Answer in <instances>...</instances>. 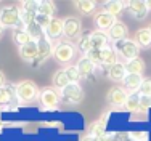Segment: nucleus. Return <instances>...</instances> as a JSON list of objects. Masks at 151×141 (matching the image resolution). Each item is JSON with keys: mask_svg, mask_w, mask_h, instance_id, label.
Segmentation results:
<instances>
[{"mask_svg": "<svg viewBox=\"0 0 151 141\" xmlns=\"http://www.w3.org/2000/svg\"><path fill=\"white\" fill-rule=\"evenodd\" d=\"M85 58L92 61L93 64H101V66H113L117 63V53L111 47H105L101 50H90L88 53H85Z\"/></svg>", "mask_w": 151, "mask_h": 141, "instance_id": "nucleus-1", "label": "nucleus"}, {"mask_svg": "<svg viewBox=\"0 0 151 141\" xmlns=\"http://www.w3.org/2000/svg\"><path fill=\"white\" fill-rule=\"evenodd\" d=\"M15 96L19 101H34L39 96V88L32 80H23L15 87Z\"/></svg>", "mask_w": 151, "mask_h": 141, "instance_id": "nucleus-2", "label": "nucleus"}, {"mask_svg": "<svg viewBox=\"0 0 151 141\" xmlns=\"http://www.w3.org/2000/svg\"><path fill=\"white\" fill-rule=\"evenodd\" d=\"M0 26L2 27H18L24 26L19 18V10L16 6H5L0 11Z\"/></svg>", "mask_w": 151, "mask_h": 141, "instance_id": "nucleus-3", "label": "nucleus"}, {"mask_svg": "<svg viewBox=\"0 0 151 141\" xmlns=\"http://www.w3.org/2000/svg\"><path fill=\"white\" fill-rule=\"evenodd\" d=\"M114 50H116V53H119V55L124 58V59L130 61V59H134V58L138 56L140 47L135 43V40H130V39H124V40L116 42V45H114Z\"/></svg>", "mask_w": 151, "mask_h": 141, "instance_id": "nucleus-4", "label": "nucleus"}, {"mask_svg": "<svg viewBox=\"0 0 151 141\" xmlns=\"http://www.w3.org/2000/svg\"><path fill=\"white\" fill-rule=\"evenodd\" d=\"M76 55V47L69 42H60L56 47H53V58L58 63H71Z\"/></svg>", "mask_w": 151, "mask_h": 141, "instance_id": "nucleus-5", "label": "nucleus"}, {"mask_svg": "<svg viewBox=\"0 0 151 141\" xmlns=\"http://www.w3.org/2000/svg\"><path fill=\"white\" fill-rule=\"evenodd\" d=\"M61 99L69 104H77L84 99V90L79 84H69L66 88L61 90Z\"/></svg>", "mask_w": 151, "mask_h": 141, "instance_id": "nucleus-6", "label": "nucleus"}, {"mask_svg": "<svg viewBox=\"0 0 151 141\" xmlns=\"http://www.w3.org/2000/svg\"><path fill=\"white\" fill-rule=\"evenodd\" d=\"M39 101H40L42 107H45V109H55L60 104L61 96L58 95V92L55 88H50L48 87V88H44L39 93Z\"/></svg>", "mask_w": 151, "mask_h": 141, "instance_id": "nucleus-7", "label": "nucleus"}, {"mask_svg": "<svg viewBox=\"0 0 151 141\" xmlns=\"http://www.w3.org/2000/svg\"><path fill=\"white\" fill-rule=\"evenodd\" d=\"M37 6H39V2H23L21 3L19 18H21V23H23L24 26H27V24H31L32 21H35Z\"/></svg>", "mask_w": 151, "mask_h": 141, "instance_id": "nucleus-8", "label": "nucleus"}, {"mask_svg": "<svg viewBox=\"0 0 151 141\" xmlns=\"http://www.w3.org/2000/svg\"><path fill=\"white\" fill-rule=\"evenodd\" d=\"M50 55H53L52 43H50V40L47 37L40 39V40L37 42V56H35V59H34V66H40Z\"/></svg>", "mask_w": 151, "mask_h": 141, "instance_id": "nucleus-9", "label": "nucleus"}, {"mask_svg": "<svg viewBox=\"0 0 151 141\" xmlns=\"http://www.w3.org/2000/svg\"><path fill=\"white\" fill-rule=\"evenodd\" d=\"M81 31H82V23L81 19L77 18H66L64 19V26H63V35L68 39H76L81 35Z\"/></svg>", "mask_w": 151, "mask_h": 141, "instance_id": "nucleus-10", "label": "nucleus"}, {"mask_svg": "<svg viewBox=\"0 0 151 141\" xmlns=\"http://www.w3.org/2000/svg\"><path fill=\"white\" fill-rule=\"evenodd\" d=\"M129 8H130L132 16L137 19H145L150 13V8L146 5L145 0H135V2H129Z\"/></svg>", "mask_w": 151, "mask_h": 141, "instance_id": "nucleus-11", "label": "nucleus"}, {"mask_svg": "<svg viewBox=\"0 0 151 141\" xmlns=\"http://www.w3.org/2000/svg\"><path fill=\"white\" fill-rule=\"evenodd\" d=\"M63 26H64V21L60 19V18H53L50 21V24L45 27V37L48 39H58L61 34H63Z\"/></svg>", "mask_w": 151, "mask_h": 141, "instance_id": "nucleus-12", "label": "nucleus"}, {"mask_svg": "<svg viewBox=\"0 0 151 141\" xmlns=\"http://www.w3.org/2000/svg\"><path fill=\"white\" fill-rule=\"evenodd\" d=\"M114 23H116V18L111 16V14L106 13V11H100L95 16V24H96V27H98V31H101V32L109 31V29L114 26Z\"/></svg>", "mask_w": 151, "mask_h": 141, "instance_id": "nucleus-13", "label": "nucleus"}, {"mask_svg": "<svg viewBox=\"0 0 151 141\" xmlns=\"http://www.w3.org/2000/svg\"><path fill=\"white\" fill-rule=\"evenodd\" d=\"M88 39H90V50H101L108 47V34L101 31H95L88 34Z\"/></svg>", "mask_w": 151, "mask_h": 141, "instance_id": "nucleus-14", "label": "nucleus"}, {"mask_svg": "<svg viewBox=\"0 0 151 141\" xmlns=\"http://www.w3.org/2000/svg\"><path fill=\"white\" fill-rule=\"evenodd\" d=\"M127 92L121 87H116V88H111L109 93H108V101H109L113 106H124L125 101H127Z\"/></svg>", "mask_w": 151, "mask_h": 141, "instance_id": "nucleus-15", "label": "nucleus"}, {"mask_svg": "<svg viewBox=\"0 0 151 141\" xmlns=\"http://www.w3.org/2000/svg\"><path fill=\"white\" fill-rule=\"evenodd\" d=\"M19 56L24 61H34L35 56H37V42L31 40L29 43L19 47Z\"/></svg>", "mask_w": 151, "mask_h": 141, "instance_id": "nucleus-16", "label": "nucleus"}, {"mask_svg": "<svg viewBox=\"0 0 151 141\" xmlns=\"http://www.w3.org/2000/svg\"><path fill=\"white\" fill-rule=\"evenodd\" d=\"M108 37H111L114 42H119V40L127 39V27H125V24L116 21V23H114V26L108 31Z\"/></svg>", "mask_w": 151, "mask_h": 141, "instance_id": "nucleus-17", "label": "nucleus"}, {"mask_svg": "<svg viewBox=\"0 0 151 141\" xmlns=\"http://www.w3.org/2000/svg\"><path fill=\"white\" fill-rule=\"evenodd\" d=\"M108 75H109V79H111V80H114V82H122L125 79V75H127L125 64L116 63V64H113V66H109V69H108Z\"/></svg>", "mask_w": 151, "mask_h": 141, "instance_id": "nucleus-18", "label": "nucleus"}, {"mask_svg": "<svg viewBox=\"0 0 151 141\" xmlns=\"http://www.w3.org/2000/svg\"><path fill=\"white\" fill-rule=\"evenodd\" d=\"M13 40H15V43H18L19 47L26 45V43H29L32 40L29 32L26 31V26H18V27L13 29Z\"/></svg>", "mask_w": 151, "mask_h": 141, "instance_id": "nucleus-19", "label": "nucleus"}, {"mask_svg": "<svg viewBox=\"0 0 151 141\" xmlns=\"http://www.w3.org/2000/svg\"><path fill=\"white\" fill-rule=\"evenodd\" d=\"M125 71H127V74H138L142 75V72L145 71V61L142 59V58H134V59L127 61V64H125Z\"/></svg>", "mask_w": 151, "mask_h": 141, "instance_id": "nucleus-20", "label": "nucleus"}, {"mask_svg": "<svg viewBox=\"0 0 151 141\" xmlns=\"http://www.w3.org/2000/svg\"><path fill=\"white\" fill-rule=\"evenodd\" d=\"M135 43L138 47H142V48H148V47H151V32H150L148 27L137 31V34H135Z\"/></svg>", "mask_w": 151, "mask_h": 141, "instance_id": "nucleus-21", "label": "nucleus"}, {"mask_svg": "<svg viewBox=\"0 0 151 141\" xmlns=\"http://www.w3.org/2000/svg\"><path fill=\"white\" fill-rule=\"evenodd\" d=\"M122 82H124L125 88L130 90L132 93H135L137 90L140 88V84L143 82V77H142V75H138V74H127Z\"/></svg>", "mask_w": 151, "mask_h": 141, "instance_id": "nucleus-22", "label": "nucleus"}, {"mask_svg": "<svg viewBox=\"0 0 151 141\" xmlns=\"http://www.w3.org/2000/svg\"><path fill=\"white\" fill-rule=\"evenodd\" d=\"M124 6H129V2H117V0H113V2H106L105 3V11L116 18L122 13Z\"/></svg>", "mask_w": 151, "mask_h": 141, "instance_id": "nucleus-23", "label": "nucleus"}, {"mask_svg": "<svg viewBox=\"0 0 151 141\" xmlns=\"http://www.w3.org/2000/svg\"><path fill=\"white\" fill-rule=\"evenodd\" d=\"M105 130H106V120H105V119H100V120L90 124L87 135L95 136V138H101V136L105 135Z\"/></svg>", "mask_w": 151, "mask_h": 141, "instance_id": "nucleus-24", "label": "nucleus"}, {"mask_svg": "<svg viewBox=\"0 0 151 141\" xmlns=\"http://www.w3.org/2000/svg\"><path fill=\"white\" fill-rule=\"evenodd\" d=\"M77 69H79V72H81L82 77H88V75H92L93 71H95V64H93L88 58L84 56V58H81V59H79Z\"/></svg>", "mask_w": 151, "mask_h": 141, "instance_id": "nucleus-25", "label": "nucleus"}, {"mask_svg": "<svg viewBox=\"0 0 151 141\" xmlns=\"http://www.w3.org/2000/svg\"><path fill=\"white\" fill-rule=\"evenodd\" d=\"M15 98V87L12 85H5L0 88V106L10 104Z\"/></svg>", "mask_w": 151, "mask_h": 141, "instance_id": "nucleus-26", "label": "nucleus"}, {"mask_svg": "<svg viewBox=\"0 0 151 141\" xmlns=\"http://www.w3.org/2000/svg\"><path fill=\"white\" fill-rule=\"evenodd\" d=\"M53 13H55V3L53 2H39V6H37L39 16H45V18L52 19Z\"/></svg>", "mask_w": 151, "mask_h": 141, "instance_id": "nucleus-27", "label": "nucleus"}, {"mask_svg": "<svg viewBox=\"0 0 151 141\" xmlns=\"http://www.w3.org/2000/svg\"><path fill=\"white\" fill-rule=\"evenodd\" d=\"M26 31L29 32L31 39H32V40H35V42H39L40 39H44V37H45L44 29L39 26V24L35 23V21H32L31 24H27V26H26Z\"/></svg>", "mask_w": 151, "mask_h": 141, "instance_id": "nucleus-28", "label": "nucleus"}, {"mask_svg": "<svg viewBox=\"0 0 151 141\" xmlns=\"http://www.w3.org/2000/svg\"><path fill=\"white\" fill-rule=\"evenodd\" d=\"M53 85H55L56 88H60V90L66 88V87L69 85V79H68V75H66V72H64V69L58 71L55 75H53Z\"/></svg>", "mask_w": 151, "mask_h": 141, "instance_id": "nucleus-29", "label": "nucleus"}, {"mask_svg": "<svg viewBox=\"0 0 151 141\" xmlns=\"http://www.w3.org/2000/svg\"><path fill=\"white\" fill-rule=\"evenodd\" d=\"M125 111H130V112H134V111L140 109V95L138 93H130V95L127 96V101H125L124 104Z\"/></svg>", "mask_w": 151, "mask_h": 141, "instance_id": "nucleus-30", "label": "nucleus"}, {"mask_svg": "<svg viewBox=\"0 0 151 141\" xmlns=\"http://www.w3.org/2000/svg\"><path fill=\"white\" fill-rule=\"evenodd\" d=\"M76 6H77V10L82 14H90V13H93L96 3L92 2V0H79V2H76Z\"/></svg>", "mask_w": 151, "mask_h": 141, "instance_id": "nucleus-31", "label": "nucleus"}, {"mask_svg": "<svg viewBox=\"0 0 151 141\" xmlns=\"http://www.w3.org/2000/svg\"><path fill=\"white\" fill-rule=\"evenodd\" d=\"M64 72H66L68 79H69V84H79V80L82 79V75H81V72H79L76 64H71V66L64 67Z\"/></svg>", "mask_w": 151, "mask_h": 141, "instance_id": "nucleus-32", "label": "nucleus"}, {"mask_svg": "<svg viewBox=\"0 0 151 141\" xmlns=\"http://www.w3.org/2000/svg\"><path fill=\"white\" fill-rule=\"evenodd\" d=\"M140 96H151V79H143V82L140 84V88L137 90Z\"/></svg>", "mask_w": 151, "mask_h": 141, "instance_id": "nucleus-33", "label": "nucleus"}, {"mask_svg": "<svg viewBox=\"0 0 151 141\" xmlns=\"http://www.w3.org/2000/svg\"><path fill=\"white\" fill-rule=\"evenodd\" d=\"M77 48L81 50L82 53H88V52H90V39H88V34L87 35H82V37L77 40Z\"/></svg>", "mask_w": 151, "mask_h": 141, "instance_id": "nucleus-34", "label": "nucleus"}, {"mask_svg": "<svg viewBox=\"0 0 151 141\" xmlns=\"http://www.w3.org/2000/svg\"><path fill=\"white\" fill-rule=\"evenodd\" d=\"M129 138H130L132 141H146L148 140V133H145V132H132V133H129Z\"/></svg>", "mask_w": 151, "mask_h": 141, "instance_id": "nucleus-35", "label": "nucleus"}, {"mask_svg": "<svg viewBox=\"0 0 151 141\" xmlns=\"http://www.w3.org/2000/svg\"><path fill=\"white\" fill-rule=\"evenodd\" d=\"M151 107V96H140V109L148 111Z\"/></svg>", "mask_w": 151, "mask_h": 141, "instance_id": "nucleus-36", "label": "nucleus"}, {"mask_svg": "<svg viewBox=\"0 0 151 141\" xmlns=\"http://www.w3.org/2000/svg\"><path fill=\"white\" fill-rule=\"evenodd\" d=\"M108 141H125L124 140V135L122 133H111L108 136Z\"/></svg>", "mask_w": 151, "mask_h": 141, "instance_id": "nucleus-37", "label": "nucleus"}, {"mask_svg": "<svg viewBox=\"0 0 151 141\" xmlns=\"http://www.w3.org/2000/svg\"><path fill=\"white\" fill-rule=\"evenodd\" d=\"M2 87H5V74L0 71V88H2Z\"/></svg>", "mask_w": 151, "mask_h": 141, "instance_id": "nucleus-38", "label": "nucleus"}, {"mask_svg": "<svg viewBox=\"0 0 151 141\" xmlns=\"http://www.w3.org/2000/svg\"><path fill=\"white\" fill-rule=\"evenodd\" d=\"M82 141H100V138H95V136H90V135H85V138Z\"/></svg>", "mask_w": 151, "mask_h": 141, "instance_id": "nucleus-39", "label": "nucleus"}, {"mask_svg": "<svg viewBox=\"0 0 151 141\" xmlns=\"http://www.w3.org/2000/svg\"><path fill=\"white\" fill-rule=\"evenodd\" d=\"M146 5H148V8L151 10V0H150V2H146Z\"/></svg>", "mask_w": 151, "mask_h": 141, "instance_id": "nucleus-40", "label": "nucleus"}, {"mask_svg": "<svg viewBox=\"0 0 151 141\" xmlns=\"http://www.w3.org/2000/svg\"><path fill=\"white\" fill-rule=\"evenodd\" d=\"M2 34H3V27L0 26V37H2Z\"/></svg>", "mask_w": 151, "mask_h": 141, "instance_id": "nucleus-41", "label": "nucleus"}, {"mask_svg": "<svg viewBox=\"0 0 151 141\" xmlns=\"http://www.w3.org/2000/svg\"><path fill=\"white\" fill-rule=\"evenodd\" d=\"M125 141H132V140H130V138H127V140H125Z\"/></svg>", "mask_w": 151, "mask_h": 141, "instance_id": "nucleus-42", "label": "nucleus"}, {"mask_svg": "<svg viewBox=\"0 0 151 141\" xmlns=\"http://www.w3.org/2000/svg\"><path fill=\"white\" fill-rule=\"evenodd\" d=\"M148 29H150V32H151V26H150V27H148Z\"/></svg>", "mask_w": 151, "mask_h": 141, "instance_id": "nucleus-43", "label": "nucleus"}]
</instances>
